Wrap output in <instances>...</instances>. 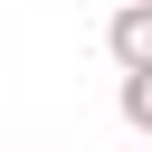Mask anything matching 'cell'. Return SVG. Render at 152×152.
I'll use <instances>...</instances> for the list:
<instances>
[{"label":"cell","mask_w":152,"mask_h":152,"mask_svg":"<svg viewBox=\"0 0 152 152\" xmlns=\"http://www.w3.org/2000/svg\"><path fill=\"white\" fill-rule=\"evenodd\" d=\"M104 48H114L124 76H142V66H152V0H124V10L104 19Z\"/></svg>","instance_id":"6da1fadb"},{"label":"cell","mask_w":152,"mask_h":152,"mask_svg":"<svg viewBox=\"0 0 152 152\" xmlns=\"http://www.w3.org/2000/svg\"><path fill=\"white\" fill-rule=\"evenodd\" d=\"M114 104H124V124H133V133H152V66H142V76H124V95H114Z\"/></svg>","instance_id":"7a4b0ae2"}]
</instances>
